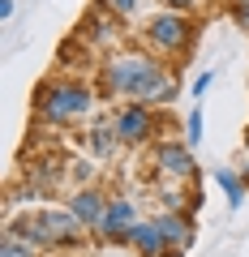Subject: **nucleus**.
<instances>
[{
  "instance_id": "nucleus-1",
  "label": "nucleus",
  "mask_w": 249,
  "mask_h": 257,
  "mask_svg": "<svg viewBox=\"0 0 249 257\" xmlns=\"http://www.w3.org/2000/svg\"><path fill=\"white\" fill-rule=\"evenodd\" d=\"M99 90H103V99H133V103H146L150 107V103H172L176 82L159 60L129 52V56H112L103 64Z\"/></svg>"
},
{
  "instance_id": "nucleus-2",
  "label": "nucleus",
  "mask_w": 249,
  "mask_h": 257,
  "mask_svg": "<svg viewBox=\"0 0 249 257\" xmlns=\"http://www.w3.org/2000/svg\"><path fill=\"white\" fill-rule=\"evenodd\" d=\"M13 236L30 240V244H73L77 236H82V219H77L73 210H35L26 214V219L13 223Z\"/></svg>"
},
{
  "instance_id": "nucleus-3",
  "label": "nucleus",
  "mask_w": 249,
  "mask_h": 257,
  "mask_svg": "<svg viewBox=\"0 0 249 257\" xmlns=\"http://www.w3.org/2000/svg\"><path fill=\"white\" fill-rule=\"evenodd\" d=\"M95 103V94L77 82H56V86H43L39 90V116L47 124H69V120L86 116Z\"/></svg>"
},
{
  "instance_id": "nucleus-4",
  "label": "nucleus",
  "mask_w": 249,
  "mask_h": 257,
  "mask_svg": "<svg viewBox=\"0 0 249 257\" xmlns=\"http://www.w3.org/2000/svg\"><path fill=\"white\" fill-rule=\"evenodd\" d=\"M146 39L159 47V52H185V47L194 43V26H189L181 13H159V18L146 26Z\"/></svg>"
},
{
  "instance_id": "nucleus-5",
  "label": "nucleus",
  "mask_w": 249,
  "mask_h": 257,
  "mask_svg": "<svg viewBox=\"0 0 249 257\" xmlns=\"http://www.w3.org/2000/svg\"><path fill=\"white\" fill-rule=\"evenodd\" d=\"M116 138H120V146H138V142H146L150 138V128H155V116H150V107L146 103H129V107L116 116Z\"/></svg>"
},
{
  "instance_id": "nucleus-6",
  "label": "nucleus",
  "mask_w": 249,
  "mask_h": 257,
  "mask_svg": "<svg viewBox=\"0 0 249 257\" xmlns=\"http://www.w3.org/2000/svg\"><path fill=\"white\" fill-rule=\"evenodd\" d=\"M133 227H138V210H133V197H112L108 214L99 223V236L103 240H129Z\"/></svg>"
},
{
  "instance_id": "nucleus-7",
  "label": "nucleus",
  "mask_w": 249,
  "mask_h": 257,
  "mask_svg": "<svg viewBox=\"0 0 249 257\" xmlns=\"http://www.w3.org/2000/svg\"><path fill=\"white\" fill-rule=\"evenodd\" d=\"M159 231H163V240H168V257H181L185 248L194 244V219L189 214H181V210H168V214H159Z\"/></svg>"
},
{
  "instance_id": "nucleus-8",
  "label": "nucleus",
  "mask_w": 249,
  "mask_h": 257,
  "mask_svg": "<svg viewBox=\"0 0 249 257\" xmlns=\"http://www.w3.org/2000/svg\"><path fill=\"white\" fill-rule=\"evenodd\" d=\"M69 210L82 219V227H95V231H99L103 214H108V202H103L99 189H82V193H73V197H69Z\"/></svg>"
},
{
  "instance_id": "nucleus-9",
  "label": "nucleus",
  "mask_w": 249,
  "mask_h": 257,
  "mask_svg": "<svg viewBox=\"0 0 249 257\" xmlns=\"http://www.w3.org/2000/svg\"><path fill=\"white\" fill-rule=\"evenodd\" d=\"M159 167H163L168 176H176V180H189V176H194V155H189V146L163 142V146H159Z\"/></svg>"
},
{
  "instance_id": "nucleus-10",
  "label": "nucleus",
  "mask_w": 249,
  "mask_h": 257,
  "mask_svg": "<svg viewBox=\"0 0 249 257\" xmlns=\"http://www.w3.org/2000/svg\"><path fill=\"white\" fill-rule=\"evenodd\" d=\"M129 244L138 248L142 257H168V240H163V231H159V223H138L133 236H129Z\"/></svg>"
},
{
  "instance_id": "nucleus-11",
  "label": "nucleus",
  "mask_w": 249,
  "mask_h": 257,
  "mask_svg": "<svg viewBox=\"0 0 249 257\" xmlns=\"http://www.w3.org/2000/svg\"><path fill=\"white\" fill-rule=\"evenodd\" d=\"M86 142H91V150H95V155H99V159H108L112 155V150H116L120 146V138H116V128H91V133H86Z\"/></svg>"
},
{
  "instance_id": "nucleus-12",
  "label": "nucleus",
  "mask_w": 249,
  "mask_h": 257,
  "mask_svg": "<svg viewBox=\"0 0 249 257\" xmlns=\"http://www.w3.org/2000/svg\"><path fill=\"white\" fill-rule=\"evenodd\" d=\"M215 180H219V189L228 193V202H232V206H240V202H245V176H232L228 167H223V172L215 176Z\"/></svg>"
},
{
  "instance_id": "nucleus-13",
  "label": "nucleus",
  "mask_w": 249,
  "mask_h": 257,
  "mask_svg": "<svg viewBox=\"0 0 249 257\" xmlns=\"http://www.w3.org/2000/svg\"><path fill=\"white\" fill-rule=\"evenodd\" d=\"M0 257H39L35 244L22 236H13V231H5V244H0Z\"/></svg>"
},
{
  "instance_id": "nucleus-14",
  "label": "nucleus",
  "mask_w": 249,
  "mask_h": 257,
  "mask_svg": "<svg viewBox=\"0 0 249 257\" xmlns=\"http://www.w3.org/2000/svg\"><path fill=\"white\" fill-rule=\"evenodd\" d=\"M185 138H189V146L202 142V103H198V107L189 111V120H185Z\"/></svg>"
},
{
  "instance_id": "nucleus-15",
  "label": "nucleus",
  "mask_w": 249,
  "mask_h": 257,
  "mask_svg": "<svg viewBox=\"0 0 249 257\" xmlns=\"http://www.w3.org/2000/svg\"><path fill=\"white\" fill-rule=\"evenodd\" d=\"M99 5H103V9H112V13H120V18H133L142 0H99Z\"/></svg>"
},
{
  "instance_id": "nucleus-16",
  "label": "nucleus",
  "mask_w": 249,
  "mask_h": 257,
  "mask_svg": "<svg viewBox=\"0 0 249 257\" xmlns=\"http://www.w3.org/2000/svg\"><path fill=\"white\" fill-rule=\"evenodd\" d=\"M232 18H236L240 26L249 30V0H232Z\"/></svg>"
},
{
  "instance_id": "nucleus-17",
  "label": "nucleus",
  "mask_w": 249,
  "mask_h": 257,
  "mask_svg": "<svg viewBox=\"0 0 249 257\" xmlns=\"http://www.w3.org/2000/svg\"><path fill=\"white\" fill-rule=\"evenodd\" d=\"M211 82H215L211 73H202V77H198V82H194V99H198V103H202V94L211 90Z\"/></svg>"
},
{
  "instance_id": "nucleus-18",
  "label": "nucleus",
  "mask_w": 249,
  "mask_h": 257,
  "mask_svg": "<svg viewBox=\"0 0 249 257\" xmlns=\"http://www.w3.org/2000/svg\"><path fill=\"white\" fill-rule=\"evenodd\" d=\"M163 5H172V9H189L194 0H163Z\"/></svg>"
},
{
  "instance_id": "nucleus-19",
  "label": "nucleus",
  "mask_w": 249,
  "mask_h": 257,
  "mask_svg": "<svg viewBox=\"0 0 249 257\" xmlns=\"http://www.w3.org/2000/svg\"><path fill=\"white\" fill-rule=\"evenodd\" d=\"M240 176H245V184H249V163H245V172H240Z\"/></svg>"
},
{
  "instance_id": "nucleus-20",
  "label": "nucleus",
  "mask_w": 249,
  "mask_h": 257,
  "mask_svg": "<svg viewBox=\"0 0 249 257\" xmlns=\"http://www.w3.org/2000/svg\"><path fill=\"white\" fill-rule=\"evenodd\" d=\"M245 142H249V133H245Z\"/></svg>"
}]
</instances>
